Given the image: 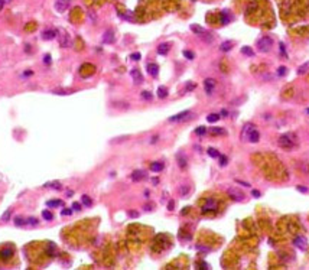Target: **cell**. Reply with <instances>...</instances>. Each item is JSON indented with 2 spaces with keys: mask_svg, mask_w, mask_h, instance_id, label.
Returning <instances> with one entry per match:
<instances>
[{
  "mask_svg": "<svg viewBox=\"0 0 309 270\" xmlns=\"http://www.w3.org/2000/svg\"><path fill=\"white\" fill-rule=\"evenodd\" d=\"M173 208H175V202H173V201L171 199V201L168 202V210H169V211H172Z\"/></svg>",
  "mask_w": 309,
  "mask_h": 270,
  "instance_id": "46",
  "label": "cell"
},
{
  "mask_svg": "<svg viewBox=\"0 0 309 270\" xmlns=\"http://www.w3.org/2000/svg\"><path fill=\"white\" fill-rule=\"evenodd\" d=\"M207 153H208V156H211V158H218L221 153L217 150V149H214V147H208V150H207Z\"/></svg>",
  "mask_w": 309,
  "mask_h": 270,
  "instance_id": "27",
  "label": "cell"
},
{
  "mask_svg": "<svg viewBox=\"0 0 309 270\" xmlns=\"http://www.w3.org/2000/svg\"><path fill=\"white\" fill-rule=\"evenodd\" d=\"M210 132L212 135H225L227 133L222 127H212V129H210Z\"/></svg>",
  "mask_w": 309,
  "mask_h": 270,
  "instance_id": "29",
  "label": "cell"
},
{
  "mask_svg": "<svg viewBox=\"0 0 309 270\" xmlns=\"http://www.w3.org/2000/svg\"><path fill=\"white\" fill-rule=\"evenodd\" d=\"M308 69H309V62H306V64H303V65H300V67L298 68V74L299 75H302V74H305Z\"/></svg>",
  "mask_w": 309,
  "mask_h": 270,
  "instance_id": "32",
  "label": "cell"
},
{
  "mask_svg": "<svg viewBox=\"0 0 309 270\" xmlns=\"http://www.w3.org/2000/svg\"><path fill=\"white\" fill-rule=\"evenodd\" d=\"M254 129V124L251 123H247L246 126L243 127V133H241V139H243L244 142H249V135H250V132Z\"/></svg>",
  "mask_w": 309,
  "mask_h": 270,
  "instance_id": "10",
  "label": "cell"
},
{
  "mask_svg": "<svg viewBox=\"0 0 309 270\" xmlns=\"http://www.w3.org/2000/svg\"><path fill=\"white\" fill-rule=\"evenodd\" d=\"M227 194L231 196L234 201H243L244 199V194L238 188H235V186H231V188H228L227 189Z\"/></svg>",
  "mask_w": 309,
  "mask_h": 270,
  "instance_id": "4",
  "label": "cell"
},
{
  "mask_svg": "<svg viewBox=\"0 0 309 270\" xmlns=\"http://www.w3.org/2000/svg\"><path fill=\"white\" fill-rule=\"evenodd\" d=\"M251 194H253L254 198H259V196H260V192L257 191V189H253V191H251Z\"/></svg>",
  "mask_w": 309,
  "mask_h": 270,
  "instance_id": "55",
  "label": "cell"
},
{
  "mask_svg": "<svg viewBox=\"0 0 309 270\" xmlns=\"http://www.w3.org/2000/svg\"><path fill=\"white\" fill-rule=\"evenodd\" d=\"M146 178V172L142 170V169H136L134 172L132 173V180L133 182H140Z\"/></svg>",
  "mask_w": 309,
  "mask_h": 270,
  "instance_id": "9",
  "label": "cell"
},
{
  "mask_svg": "<svg viewBox=\"0 0 309 270\" xmlns=\"http://www.w3.org/2000/svg\"><path fill=\"white\" fill-rule=\"evenodd\" d=\"M142 98H143V100H147V101H150V100H152V94H150L149 91H143V92H142Z\"/></svg>",
  "mask_w": 309,
  "mask_h": 270,
  "instance_id": "38",
  "label": "cell"
},
{
  "mask_svg": "<svg viewBox=\"0 0 309 270\" xmlns=\"http://www.w3.org/2000/svg\"><path fill=\"white\" fill-rule=\"evenodd\" d=\"M103 42L104 44H113L114 42V32H113V29H109V31L104 32V35H103Z\"/></svg>",
  "mask_w": 309,
  "mask_h": 270,
  "instance_id": "11",
  "label": "cell"
},
{
  "mask_svg": "<svg viewBox=\"0 0 309 270\" xmlns=\"http://www.w3.org/2000/svg\"><path fill=\"white\" fill-rule=\"evenodd\" d=\"M296 189H298L299 192H303V194H306V192H308V188H305V186H302V185L296 186Z\"/></svg>",
  "mask_w": 309,
  "mask_h": 270,
  "instance_id": "45",
  "label": "cell"
},
{
  "mask_svg": "<svg viewBox=\"0 0 309 270\" xmlns=\"http://www.w3.org/2000/svg\"><path fill=\"white\" fill-rule=\"evenodd\" d=\"M207 120H208V123H215V122L220 120V114L218 113H211L210 116L207 117Z\"/></svg>",
  "mask_w": 309,
  "mask_h": 270,
  "instance_id": "26",
  "label": "cell"
},
{
  "mask_svg": "<svg viewBox=\"0 0 309 270\" xmlns=\"http://www.w3.org/2000/svg\"><path fill=\"white\" fill-rule=\"evenodd\" d=\"M44 186H45V188H46V186H52L54 189H58V191H61V189H62V186H61V182H58V180H54V182H48V183H45Z\"/></svg>",
  "mask_w": 309,
  "mask_h": 270,
  "instance_id": "24",
  "label": "cell"
},
{
  "mask_svg": "<svg viewBox=\"0 0 309 270\" xmlns=\"http://www.w3.org/2000/svg\"><path fill=\"white\" fill-rule=\"evenodd\" d=\"M194 114L191 111H188V110H185V111H181L178 113V114H175V116H172V117H169V122L171 123H176V122H184V120H187V119H191Z\"/></svg>",
  "mask_w": 309,
  "mask_h": 270,
  "instance_id": "2",
  "label": "cell"
},
{
  "mask_svg": "<svg viewBox=\"0 0 309 270\" xmlns=\"http://www.w3.org/2000/svg\"><path fill=\"white\" fill-rule=\"evenodd\" d=\"M140 58H142V55L139 52H134V54L130 55V59H133V61H140Z\"/></svg>",
  "mask_w": 309,
  "mask_h": 270,
  "instance_id": "41",
  "label": "cell"
},
{
  "mask_svg": "<svg viewBox=\"0 0 309 270\" xmlns=\"http://www.w3.org/2000/svg\"><path fill=\"white\" fill-rule=\"evenodd\" d=\"M260 140V133L256 130V127H254L253 130L250 132V135H249V142H251V143H257Z\"/></svg>",
  "mask_w": 309,
  "mask_h": 270,
  "instance_id": "17",
  "label": "cell"
},
{
  "mask_svg": "<svg viewBox=\"0 0 309 270\" xmlns=\"http://www.w3.org/2000/svg\"><path fill=\"white\" fill-rule=\"evenodd\" d=\"M293 244H295V247H298L299 250H306V247H308V241H306V238L302 236H298L295 240H293Z\"/></svg>",
  "mask_w": 309,
  "mask_h": 270,
  "instance_id": "6",
  "label": "cell"
},
{
  "mask_svg": "<svg viewBox=\"0 0 309 270\" xmlns=\"http://www.w3.org/2000/svg\"><path fill=\"white\" fill-rule=\"evenodd\" d=\"M72 195H74L72 191H66V196H72Z\"/></svg>",
  "mask_w": 309,
  "mask_h": 270,
  "instance_id": "59",
  "label": "cell"
},
{
  "mask_svg": "<svg viewBox=\"0 0 309 270\" xmlns=\"http://www.w3.org/2000/svg\"><path fill=\"white\" fill-rule=\"evenodd\" d=\"M44 62L46 64V65H49V64H51V55H49V54L44 56Z\"/></svg>",
  "mask_w": 309,
  "mask_h": 270,
  "instance_id": "44",
  "label": "cell"
},
{
  "mask_svg": "<svg viewBox=\"0 0 309 270\" xmlns=\"http://www.w3.org/2000/svg\"><path fill=\"white\" fill-rule=\"evenodd\" d=\"M62 39H61V46H62V48H65L66 45H68V44H66V39H68V38H69V36H68V35H66V32L65 31H62Z\"/></svg>",
  "mask_w": 309,
  "mask_h": 270,
  "instance_id": "34",
  "label": "cell"
},
{
  "mask_svg": "<svg viewBox=\"0 0 309 270\" xmlns=\"http://www.w3.org/2000/svg\"><path fill=\"white\" fill-rule=\"evenodd\" d=\"M195 133L198 136H204L205 133H207V127H204V126H199V127H197L195 129Z\"/></svg>",
  "mask_w": 309,
  "mask_h": 270,
  "instance_id": "33",
  "label": "cell"
},
{
  "mask_svg": "<svg viewBox=\"0 0 309 270\" xmlns=\"http://www.w3.org/2000/svg\"><path fill=\"white\" fill-rule=\"evenodd\" d=\"M152 182H153L154 185H156V183H159V179H157V178H153V179H152Z\"/></svg>",
  "mask_w": 309,
  "mask_h": 270,
  "instance_id": "60",
  "label": "cell"
},
{
  "mask_svg": "<svg viewBox=\"0 0 309 270\" xmlns=\"http://www.w3.org/2000/svg\"><path fill=\"white\" fill-rule=\"evenodd\" d=\"M188 192H189V186H187V185L181 186V195H187Z\"/></svg>",
  "mask_w": 309,
  "mask_h": 270,
  "instance_id": "43",
  "label": "cell"
},
{
  "mask_svg": "<svg viewBox=\"0 0 309 270\" xmlns=\"http://www.w3.org/2000/svg\"><path fill=\"white\" fill-rule=\"evenodd\" d=\"M15 224L17 225V227H22V225H25V224H26V221H25V220H22L20 217H17V218L15 220Z\"/></svg>",
  "mask_w": 309,
  "mask_h": 270,
  "instance_id": "40",
  "label": "cell"
},
{
  "mask_svg": "<svg viewBox=\"0 0 309 270\" xmlns=\"http://www.w3.org/2000/svg\"><path fill=\"white\" fill-rule=\"evenodd\" d=\"M214 210H217V201L214 199V198H208L207 199V202H205V205L202 207V214H205V213H208V211H214Z\"/></svg>",
  "mask_w": 309,
  "mask_h": 270,
  "instance_id": "5",
  "label": "cell"
},
{
  "mask_svg": "<svg viewBox=\"0 0 309 270\" xmlns=\"http://www.w3.org/2000/svg\"><path fill=\"white\" fill-rule=\"evenodd\" d=\"M232 44L231 41H225V42H222L220 45V49L222 51V52H228V51H231V48H232Z\"/></svg>",
  "mask_w": 309,
  "mask_h": 270,
  "instance_id": "22",
  "label": "cell"
},
{
  "mask_svg": "<svg viewBox=\"0 0 309 270\" xmlns=\"http://www.w3.org/2000/svg\"><path fill=\"white\" fill-rule=\"evenodd\" d=\"M257 46H259L260 52H269L273 46V39L270 36H263L262 39L257 41Z\"/></svg>",
  "mask_w": 309,
  "mask_h": 270,
  "instance_id": "1",
  "label": "cell"
},
{
  "mask_svg": "<svg viewBox=\"0 0 309 270\" xmlns=\"http://www.w3.org/2000/svg\"><path fill=\"white\" fill-rule=\"evenodd\" d=\"M157 139H159V136H153V137H152V140H150V143H152V145H154V143L157 142Z\"/></svg>",
  "mask_w": 309,
  "mask_h": 270,
  "instance_id": "57",
  "label": "cell"
},
{
  "mask_svg": "<svg viewBox=\"0 0 309 270\" xmlns=\"http://www.w3.org/2000/svg\"><path fill=\"white\" fill-rule=\"evenodd\" d=\"M69 1L71 0H56L55 1V10L59 13H64L69 6Z\"/></svg>",
  "mask_w": 309,
  "mask_h": 270,
  "instance_id": "7",
  "label": "cell"
},
{
  "mask_svg": "<svg viewBox=\"0 0 309 270\" xmlns=\"http://www.w3.org/2000/svg\"><path fill=\"white\" fill-rule=\"evenodd\" d=\"M184 56L188 58V59H194V58H195V54L191 52V51H184Z\"/></svg>",
  "mask_w": 309,
  "mask_h": 270,
  "instance_id": "39",
  "label": "cell"
},
{
  "mask_svg": "<svg viewBox=\"0 0 309 270\" xmlns=\"http://www.w3.org/2000/svg\"><path fill=\"white\" fill-rule=\"evenodd\" d=\"M129 217H132V218H137V217H139V213H136V211H129Z\"/></svg>",
  "mask_w": 309,
  "mask_h": 270,
  "instance_id": "51",
  "label": "cell"
},
{
  "mask_svg": "<svg viewBox=\"0 0 309 270\" xmlns=\"http://www.w3.org/2000/svg\"><path fill=\"white\" fill-rule=\"evenodd\" d=\"M204 88H205V92H207L208 95H211L212 91H214V88H215V79L207 78L205 81H204Z\"/></svg>",
  "mask_w": 309,
  "mask_h": 270,
  "instance_id": "8",
  "label": "cell"
},
{
  "mask_svg": "<svg viewBox=\"0 0 309 270\" xmlns=\"http://www.w3.org/2000/svg\"><path fill=\"white\" fill-rule=\"evenodd\" d=\"M163 168H165V163L163 162H153L150 165V170L152 172H162Z\"/></svg>",
  "mask_w": 309,
  "mask_h": 270,
  "instance_id": "18",
  "label": "cell"
},
{
  "mask_svg": "<svg viewBox=\"0 0 309 270\" xmlns=\"http://www.w3.org/2000/svg\"><path fill=\"white\" fill-rule=\"evenodd\" d=\"M56 35H58V32H56L55 29H49V31H45L44 33H42V38H44L45 41H52Z\"/></svg>",
  "mask_w": 309,
  "mask_h": 270,
  "instance_id": "15",
  "label": "cell"
},
{
  "mask_svg": "<svg viewBox=\"0 0 309 270\" xmlns=\"http://www.w3.org/2000/svg\"><path fill=\"white\" fill-rule=\"evenodd\" d=\"M124 139H129V136H123V137H117V139H113V143H117V142H122Z\"/></svg>",
  "mask_w": 309,
  "mask_h": 270,
  "instance_id": "48",
  "label": "cell"
},
{
  "mask_svg": "<svg viewBox=\"0 0 309 270\" xmlns=\"http://www.w3.org/2000/svg\"><path fill=\"white\" fill-rule=\"evenodd\" d=\"M81 202L84 204L85 207H91L93 205V201H91V198H90L88 195H82L81 196Z\"/></svg>",
  "mask_w": 309,
  "mask_h": 270,
  "instance_id": "30",
  "label": "cell"
},
{
  "mask_svg": "<svg viewBox=\"0 0 309 270\" xmlns=\"http://www.w3.org/2000/svg\"><path fill=\"white\" fill-rule=\"evenodd\" d=\"M62 205H64L62 199H52V201L46 202V207H49V208H58V207H62Z\"/></svg>",
  "mask_w": 309,
  "mask_h": 270,
  "instance_id": "21",
  "label": "cell"
},
{
  "mask_svg": "<svg viewBox=\"0 0 309 270\" xmlns=\"http://www.w3.org/2000/svg\"><path fill=\"white\" fill-rule=\"evenodd\" d=\"M279 146L283 147V149H292V147L295 146V142L290 139V136L283 135L279 137Z\"/></svg>",
  "mask_w": 309,
  "mask_h": 270,
  "instance_id": "3",
  "label": "cell"
},
{
  "mask_svg": "<svg viewBox=\"0 0 309 270\" xmlns=\"http://www.w3.org/2000/svg\"><path fill=\"white\" fill-rule=\"evenodd\" d=\"M42 217H44V220H46V221L54 220V214H52L49 210H44V211H42Z\"/></svg>",
  "mask_w": 309,
  "mask_h": 270,
  "instance_id": "28",
  "label": "cell"
},
{
  "mask_svg": "<svg viewBox=\"0 0 309 270\" xmlns=\"http://www.w3.org/2000/svg\"><path fill=\"white\" fill-rule=\"evenodd\" d=\"M241 52H243L246 56H254V51L251 49V48H249V46H243V48H241Z\"/></svg>",
  "mask_w": 309,
  "mask_h": 270,
  "instance_id": "31",
  "label": "cell"
},
{
  "mask_svg": "<svg viewBox=\"0 0 309 270\" xmlns=\"http://www.w3.org/2000/svg\"><path fill=\"white\" fill-rule=\"evenodd\" d=\"M157 97L159 98H166L168 97V88L166 87H159L157 88Z\"/></svg>",
  "mask_w": 309,
  "mask_h": 270,
  "instance_id": "25",
  "label": "cell"
},
{
  "mask_svg": "<svg viewBox=\"0 0 309 270\" xmlns=\"http://www.w3.org/2000/svg\"><path fill=\"white\" fill-rule=\"evenodd\" d=\"M235 182H237L238 185H243V186H247V188H250V183H247V182H243V180H240V179H235Z\"/></svg>",
  "mask_w": 309,
  "mask_h": 270,
  "instance_id": "47",
  "label": "cell"
},
{
  "mask_svg": "<svg viewBox=\"0 0 309 270\" xmlns=\"http://www.w3.org/2000/svg\"><path fill=\"white\" fill-rule=\"evenodd\" d=\"M147 72H149V75H152V77H157V74H159V67H157V64H147Z\"/></svg>",
  "mask_w": 309,
  "mask_h": 270,
  "instance_id": "16",
  "label": "cell"
},
{
  "mask_svg": "<svg viewBox=\"0 0 309 270\" xmlns=\"http://www.w3.org/2000/svg\"><path fill=\"white\" fill-rule=\"evenodd\" d=\"M71 208H72L74 211H81V208H82V205H81V204H79V202H74V204H72V207H71Z\"/></svg>",
  "mask_w": 309,
  "mask_h": 270,
  "instance_id": "42",
  "label": "cell"
},
{
  "mask_svg": "<svg viewBox=\"0 0 309 270\" xmlns=\"http://www.w3.org/2000/svg\"><path fill=\"white\" fill-rule=\"evenodd\" d=\"M191 31H192L194 33H197V35H204V33H207V31H205L204 28H201L199 25H191Z\"/></svg>",
  "mask_w": 309,
  "mask_h": 270,
  "instance_id": "23",
  "label": "cell"
},
{
  "mask_svg": "<svg viewBox=\"0 0 309 270\" xmlns=\"http://www.w3.org/2000/svg\"><path fill=\"white\" fill-rule=\"evenodd\" d=\"M130 75H132L133 81H134L136 84H142V82H143V77H142V74H140L139 69H132V71H130Z\"/></svg>",
  "mask_w": 309,
  "mask_h": 270,
  "instance_id": "13",
  "label": "cell"
},
{
  "mask_svg": "<svg viewBox=\"0 0 309 270\" xmlns=\"http://www.w3.org/2000/svg\"><path fill=\"white\" fill-rule=\"evenodd\" d=\"M176 160H178V165H179V168L181 169H185L187 168V156L182 153V152H179V153H176Z\"/></svg>",
  "mask_w": 309,
  "mask_h": 270,
  "instance_id": "12",
  "label": "cell"
},
{
  "mask_svg": "<svg viewBox=\"0 0 309 270\" xmlns=\"http://www.w3.org/2000/svg\"><path fill=\"white\" fill-rule=\"evenodd\" d=\"M28 224H31V225H38V220H36V218H29Z\"/></svg>",
  "mask_w": 309,
  "mask_h": 270,
  "instance_id": "50",
  "label": "cell"
},
{
  "mask_svg": "<svg viewBox=\"0 0 309 270\" xmlns=\"http://www.w3.org/2000/svg\"><path fill=\"white\" fill-rule=\"evenodd\" d=\"M218 159H220V166H225V165H227V162H228V159H227L225 155H220Z\"/></svg>",
  "mask_w": 309,
  "mask_h": 270,
  "instance_id": "35",
  "label": "cell"
},
{
  "mask_svg": "<svg viewBox=\"0 0 309 270\" xmlns=\"http://www.w3.org/2000/svg\"><path fill=\"white\" fill-rule=\"evenodd\" d=\"M220 116H228V111H227V110H222Z\"/></svg>",
  "mask_w": 309,
  "mask_h": 270,
  "instance_id": "58",
  "label": "cell"
},
{
  "mask_svg": "<svg viewBox=\"0 0 309 270\" xmlns=\"http://www.w3.org/2000/svg\"><path fill=\"white\" fill-rule=\"evenodd\" d=\"M280 52H282V55H285L286 56V49H285V45H283V44H282V42H280Z\"/></svg>",
  "mask_w": 309,
  "mask_h": 270,
  "instance_id": "52",
  "label": "cell"
},
{
  "mask_svg": "<svg viewBox=\"0 0 309 270\" xmlns=\"http://www.w3.org/2000/svg\"><path fill=\"white\" fill-rule=\"evenodd\" d=\"M194 88H195V84H192V82H188L187 91H191V90H194Z\"/></svg>",
  "mask_w": 309,
  "mask_h": 270,
  "instance_id": "53",
  "label": "cell"
},
{
  "mask_svg": "<svg viewBox=\"0 0 309 270\" xmlns=\"http://www.w3.org/2000/svg\"><path fill=\"white\" fill-rule=\"evenodd\" d=\"M9 1H12V0H0V10L3 9V6L6 4V3H9Z\"/></svg>",
  "mask_w": 309,
  "mask_h": 270,
  "instance_id": "54",
  "label": "cell"
},
{
  "mask_svg": "<svg viewBox=\"0 0 309 270\" xmlns=\"http://www.w3.org/2000/svg\"><path fill=\"white\" fill-rule=\"evenodd\" d=\"M61 214H62V215H71V214H72V208H71V210H68V208H66V210H62V213H61Z\"/></svg>",
  "mask_w": 309,
  "mask_h": 270,
  "instance_id": "49",
  "label": "cell"
},
{
  "mask_svg": "<svg viewBox=\"0 0 309 270\" xmlns=\"http://www.w3.org/2000/svg\"><path fill=\"white\" fill-rule=\"evenodd\" d=\"M286 74H287L286 67H279V69H277V75H279V77H283V75H286Z\"/></svg>",
  "mask_w": 309,
  "mask_h": 270,
  "instance_id": "36",
  "label": "cell"
},
{
  "mask_svg": "<svg viewBox=\"0 0 309 270\" xmlns=\"http://www.w3.org/2000/svg\"><path fill=\"white\" fill-rule=\"evenodd\" d=\"M12 256H13V248H3V250L0 251V257H1L3 260L10 259Z\"/></svg>",
  "mask_w": 309,
  "mask_h": 270,
  "instance_id": "20",
  "label": "cell"
},
{
  "mask_svg": "<svg viewBox=\"0 0 309 270\" xmlns=\"http://www.w3.org/2000/svg\"><path fill=\"white\" fill-rule=\"evenodd\" d=\"M10 215H12V210H7L4 214L1 215V221H9L10 220Z\"/></svg>",
  "mask_w": 309,
  "mask_h": 270,
  "instance_id": "37",
  "label": "cell"
},
{
  "mask_svg": "<svg viewBox=\"0 0 309 270\" xmlns=\"http://www.w3.org/2000/svg\"><path fill=\"white\" fill-rule=\"evenodd\" d=\"M152 208H153L152 204H146V205H144V210H146V211H152Z\"/></svg>",
  "mask_w": 309,
  "mask_h": 270,
  "instance_id": "56",
  "label": "cell"
},
{
  "mask_svg": "<svg viewBox=\"0 0 309 270\" xmlns=\"http://www.w3.org/2000/svg\"><path fill=\"white\" fill-rule=\"evenodd\" d=\"M169 44L168 42H163V44H160V45L157 46V54L159 55H166L168 52H169Z\"/></svg>",
  "mask_w": 309,
  "mask_h": 270,
  "instance_id": "19",
  "label": "cell"
},
{
  "mask_svg": "<svg viewBox=\"0 0 309 270\" xmlns=\"http://www.w3.org/2000/svg\"><path fill=\"white\" fill-rule=\"evenodd\" d=\"M231 20H232L231 13H230L228 10H222V13H221V23H222V25H228Z\"/></svg>",
  "mask_w": 309,
  "mask_h": 270,
  "instance_id": "14",
  "label": "cell"
}]
</instances>
